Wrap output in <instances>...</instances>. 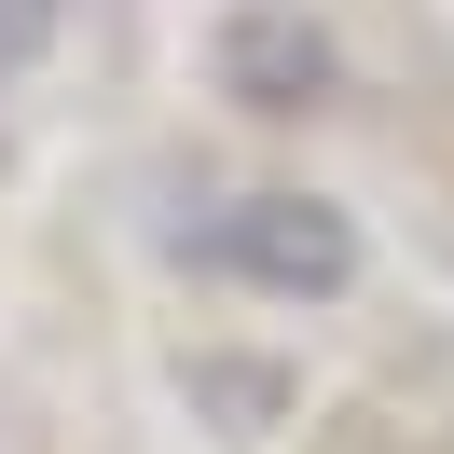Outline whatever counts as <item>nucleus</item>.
I'll use <instances>...</instances> for the list:
<instances>
[{
    "instance_id": "nucleus-1",
    "label": "nucleus",
    "mask_w": 454,
    "mask_h": 454,
    "mask_svg": "<svg viewBox=\"0 0 454 454\" xmlns=\"http://www.w3.org/2000/svg\"><path fill=\"white\" fill-rule=\"evenodd\" d=\"M207 262L248 276V289H289V303H331V289L358 276V234L317 193H234L221 221H207Z\"/></svg>"
},
{
    "instance_id": "nucleus-2",
    "label": "nucleus",
    "mask_w": 454,
    "mask_h": 454,
    "mask_svg": "<svg viewBox=\"0 0 454 454\" xmlns=\"http://www.w3.org/2000/svg\"><path fill=\"white\" fill-rule=\"evenodd\" d=\"M221 83L248 97V111H317V97H331V42H317L303 14H248V28L221 42Z\"/></svg>"
},
{
    "instance_id": "nucleus-3",
    "label": "nucleus",
    "mask_w": 454,
    "mask_h": 454,
    "mask_svg": "<svg viewBox=\"0 0 454 454\" xmlns=\"http://www.w3.org/2000/svg\"><path fill=\"white\" fill-rule=\"evenodd\" d=\"M193 399H207V413H248V427H262L289 386H276V372H234V358H207V372H193Z\"/></svg>"
},
{
    "instance_id": "nucleus-4",
    "label": "nucleus",
    "mask_w": 454,
    "mask_h": 454,
    "mask_svg": "<svg viewBox=\"0 0 454 454\" xmlns=\"http://www.w3.org/2000/svg\"><path fill=\"white\" fill-rule=\"evenodd\" d=\"M42 42H56V0H0V83H14V69H28Z\"/></svg>"
}]
</instances>
